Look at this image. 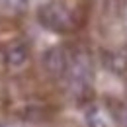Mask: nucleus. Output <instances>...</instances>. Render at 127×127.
<instances>
[{
  "label": "nucleus",
  "instance_id": "f257e3e1",
  "mask_svg": "<svg viewBox=\"0 0 127 127\" xmlns=\"http://www.w3.org/2000/svg\"><path fill=\"white\" fill-rule=\"evenodd\" d=\"M37 20L43 28H47L51 32L57 33H66L74 28V16L72 12L61 4V2H49V4H43L39 10H37Z\"/></svg>",
  "mask_w": 127,
  "mask_h": 127
},
{
  "label": "nucleus",
  "instance_id": "f03ea898",
  "mask_svg": "<svg viewBox=\"0 0 127 127\" xmlns=\"http://www.w3.org/2000/svg\"><path fill=\"white\" fill-rule=\"evenodd\" d=\"M43 66L49 74L53 76H61L66 72L68 68V59H66V53H64L61 47H51L43 53Z\"/></svg>",
  "mask_w": 127,
  "mask_h": 127
},
{
  "label": "nucleus",
  "instance_id": "7ed1b4c3",
  "mask_svg": "<svg viewBox=\"0 0 127 127\" xmlns=\"http://www.w3.org/2000/svg\"><path fill=\"white\" fill-rule=\"evenodd\" d=\"M28 59H30V51H28V47L24 43H16V45H12L4 53V61L10 64V66H14V68L24 66V64L28 63Z\"/></svg>",
  "mask_w": 127,
  "mask_h": 127
},
{
  "label": "nucleus",
  "instance_id": "20e7f679",
  "mask_svg": "<svg viewBox=\"0 0 127 127\" xmlns=\"http://www.w3.org/2000/svg\"><path fill=\"white\" fill-rule=\"evenodd\" d=\"M104 64L115 74H121V72L127 70V59L119 53H106L104 55Z\"/></svg>",
  "mask_w": 127,
  "mask_h": 127
},
{
  "label": "nucleus",
  "instance_id": "39448f33",
  "mask_svg": "<svg viewBox=\"0 0 127 127\" xmlns=\"http://www.w3.org/2000/svg\"><path fill=\"white\" fill-rule=\"evenodd\" d=\"M2 4H4V8L12 10V12H16V14H22V12L28 10L30 0H2Z\"/></svg>",
  "mask_w": 127,
  "mask_h": 127
},
{
  "label": "nucleus",
  "instance_id": "423d86ee",
  "mask_svg": "<svg viewBox=\"0 0 127 127\" xmlns=\"http://www.w3.org/2000/svg\"><path fill=\"white\" fill-rule=\"evenodd\" d=\"M88 125L90 127H108L106 125V119L102 117L100 110H96V108H92L88 111Z\"/></svg>",
  "mask_w": 127,
  "mask_h": 127
},
{
  "label": "nucleus",
  "instance_id": "0eeeda50",
  "mask_svg": "<svg viewBox=\"0 0 127 127\" xmlns=\"http://www.w3.org/2000/svg\"><path fill=\"white\" fill-rule=\"evenodd\" d=\"M0 57H2V55H0Z\"/></svg>",
  "mask_w": 127,
  "mask_h": 127
}]
</instances>
